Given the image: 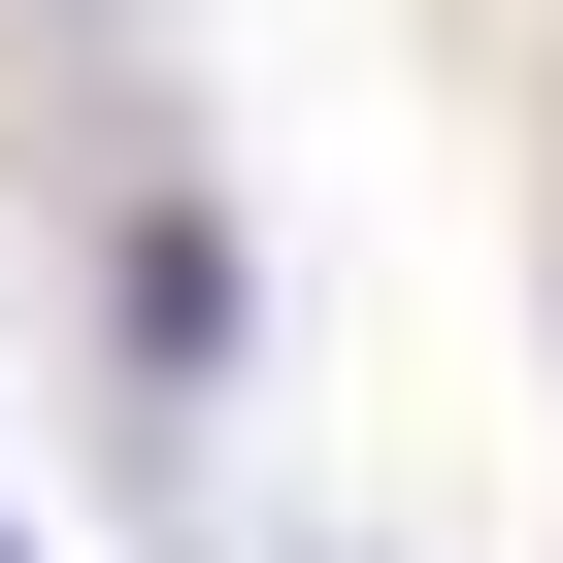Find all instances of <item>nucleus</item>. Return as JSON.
I'll return each mask as SVG.
<instances>
[{
    "mask_svg": "<svg viewBox=\"0 0 563 563\" xmlns=\"http://www.w3.org/2000/svg\"><path fill=\"white\" fill-rule=\"evenodd\" d=\"M0 563H34V530H0Z\"/></svg>",
    "mask_w": 563,
    "mask_h": 563,
    "instance_id": "f257e3e1",
    "label": "nucleus"
}]
</instances>
